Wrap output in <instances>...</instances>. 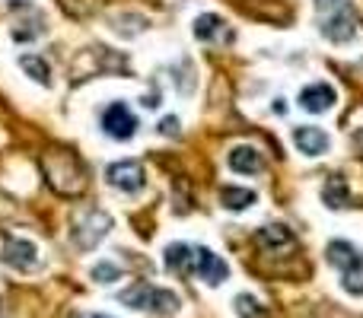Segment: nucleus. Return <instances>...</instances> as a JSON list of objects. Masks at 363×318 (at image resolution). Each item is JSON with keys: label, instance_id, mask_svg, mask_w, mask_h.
<instances>
[{"label": "nucleus", "instance_id": "nucleus-1", "mask_svg": "<svg viewBox=\"0 0 363 318\" xmlns=\"http://www.w3.org/2000/svg\"><path fill=\"white\" fill-rule=\"evenodd\" d=\"M42 172L48 178V185L64 198H77L86 188V172H83L80 159L70 150H51L42 157Z\"/></svg>", "mask_w": 363, "mask_h": 318}, {"label": "nucleus", "instance_id": "nucleus-2", "mask_svg": "<svg viewBox=\"0 0 363 318\" xmlns=\"http://www.w3.org/2000/svg\"><path fill=\"white\" fill-rule=\"evenodd\" d=\"M108 229H112V217H108L106 210H96V207L83 210L80 217L74 220V242H77V249H83V251L96 249V245L108 236Z\"/></svg>", "mask_w": 363, "mask_h": 318}, {"label": "nucleus", "instance_id": "nucleus-3", "mask_svg": "<svg viewBox=\"0 0 363 318\" xmlns=\"http://www.w3.org/2000/svg\"><path fill=\"white\" fill-rule=\"evenodd\" d=\"M106 181L112 188H118V191L134 194L144 188V166L138 159H118L112 166H106Z\"/></svg>", "mask_w": 363, "mask_h": 318}, {"label": "nucleus", "instance_id": "nucleus-4", "mask_svg": "<svg viewBox=\"0 0 363 318\" xmlns=\"http://www.w3.org/2000/svg\"><path fill=\"white\" fill-rule=\"evenodd\" d=\"M102 127H106L108 137L115 140H131L138 131V118L131 115V108L125 102H112V106L102 112Z\"/></svg>", "mask_w": 363, "mask_h": 318}, {"label": "nucleus", "instance_id": "nucleus-5", "mask_svg": "<svg viewBox=\"0 0 363 318\" xmlns=\"http://www.w3.org/2000/svg\"><path fill=\"white\" fill-rule=\"evenodd\" d=\"M194 271H198L201 280L211 283V287L223 283V280H226V274H230L226 261H223L220 255H213L211 249H194Z\"/></svg>", "mask_w": 363, "mask_h": 318}, {"label": "nucleus", "instance_id": "nucleus-6", "mask_svg": "<svg viewBox=\"0 0 363 318\" xmlns=\"http://www.w3.org/2000/svg\"><path fill=\"white\" fill-rule=\"evenodd\" d=\"M4 261L16 271H32L38 264V249L29 242V239H6Z\"/></svg>", "mask_w": 363, "mask_h": 318}, {"label": "nucleus", "instance_id": "nucleus-7", "mask_svg": "<svg viewBox=\"0 0 363 318\" xmlns=\"http://www.w3.org/2000/svg\"><path fill=\"white\" fill-rule=\"evenodd\" d=\"M300 106L306 108V112H325V108L335 106V89L325 86V83H313V86H306L300 93Z\"/></svg>", "mask_w": 363, "mask_h": 318}, {"label": "nucleus", "instance_id": "nucleus-8", "mask_svg": "<svg viewBox=\"0 0 363 318\" xmlns=\"http://www.w3.org/2000/svg\"><path fill=\"white\" fill-rule=\"evenodd\" d=\"M294 140H296V147H300V153H306V157H319V153L328 150L325 131H319V127H313V125L296 127V131H294Z\"/></svg>", "mask_w": 363, "mask_h": 318}, {"label": "nucleus", "instance_id": "nucleus-9", "mask_svg": "<svg viewBox=\"0 0 363 318\" xmlns=\"http://www.w3.org/2000/svg\"><path fill=\"white\" fill-rule=\"evenodd\" d=\"M328 264H335V268H341L345 274H354V271H360L363 268V258L354 251V245L351 242H332L328 245Z\"/></svg>", "mask_w": 363, "mask_h": 318}, {"label": "nucleus", "instance_id": "nucleus-10", "mask_svg": "<svg viewBox=\"0 0 363 318\" xmlns=\"http://www.w3.org/2000/svg\"><path fill=\"white\" fill-rule=\"evenodd\" d=\"M322 35L332 38V42H347V38L354 35V13H351V6H341L332 19H325Z\"/></svg>", "mask_w": 363, "mask_h": 318}, {"label": "nucleus", "instance_id": "nucleus-11", "mask_svg": "<svg viewBox=\"0 0 363 318\" xmlns=\"http://www.w3.org/2000/svg\"><path fill=\"white\" fill-rule=\"evenodd\" d=\"M230 169L239 175H258L264 169L262 153L252 150V147H236V150L230 153Z\"/></svg>", "mask_w": 363, "mask_h": 318}, {"label": "nucleus", "instance_id": "nucleus-12", "mask_svg": "<svg viewBox=\"0 0 363 318\" xmlns=\"http://www.w3.org/2000/svg\"><path fill=\"white\" fill-rule=\"evenodd\" d=\"M166 268L179 277H188L194 271V249H188V245H182V242L169 245V249H166Z\"/></svg>", "mask_w": 363, "mask_h": 318}, {"label": "nucleus", "instance_id": "nucleus-13", "mask_svg": "<svg viewBox=\"0 0 363 318\" xmlns=\"http://www.w3.org/2000/svg\"><path fill=\"white\" fill-rule=\"evenodd\" d=\"M220 204H223L226 210H245V207L255 204V191H249V188H236V185H226V188H220Z\"/></svg>", "mask_w": 363, "mask_h": 318}, {"label": "nucleus", "instance_id": "nucleus-14", "mask_svg": "<svg viewBox=\"0 0 363 318\" xmlns=\"http://www.w3.org/2000/svg\"><path fill=\"white\" fill-rule=\"evenodd\" d=\"M322 198H325V204L332 207V210H341V207L351 204V191H347L345 178H338V175H332V178L325 181V191H322Z\"/></svg>", "mask_w": 363, "mask_h": 318}, {"label": "nucleus", "instance_id": "nucleus-15", "mask_svg": "<svg viewBox=\"0 0 363 318\" xmlns=\"http://www.w3.org/2000/svg\"><path fill=\"white\" fill-rule=\"evenodd\" d=\"M147 309L157 315H176L179 312V296L172 293V290H160L153 287L150 290V302H147Z\"/></svg>", "mask_w": 363, "mask_h": 318}, {"label": "nucleus", "instance_id": "nucleus-16", "mask_svg": "<svg viewBox=\"0 0 363 318\" xmlns=\"http://www.w3.org/2000/svg\"><path fill=\"white\" fill-rule=\"evenodd\" d=\"M258 245H264V249H277V245H294V232L287 229V226H264V229H258Z\"/></svg>", "mask_w": 363, "mask_h": 318}, {"label": "nucleus", "instance_id": "nucleus-17", "mask_svg": "<svg viewBox=\"0 0 363 318\" xmlns=\"http://www.w3.org/2000/svg\"><path fill=\"white\" fill-rule=\"evenodd\" d=\"M19 67H23L26 74L32 76V80L42 83V86H48V83H51V70H48V64H45V57H38V55H23V57H19Z\"/></svg>", "mask_w": 363, "mask_h": 318}, {"label": "nucleus", "instance_id": "nucleus-18", "mask_svg": "<svg viewBox=\"0 0 363 318\" xmlns=\"http://www.w3.org/2000/svg\"><path fill=\"white\" fill-rule=\"evenodd\" d=\"M150 290H153L150 283H134V287H128L118 300L125 302L128 309H147V302H150Z\"/></svg>", "mask_w": 363, "mask_h": 318}, {"label": "nucleus", "instance_id": "nucleus-19", "mask_svg": "<svg viewBox=\"0 0 363 318\" xmlns=\"http://www.w3.org/2000/svg\"><path fill=\"white\" fill-rule=\"evenodd\" d=\"M220 25H223V19L213 16V13H204V16L194 19V35H198L201 42H211V38L220 32Z\"/></svg>", "mask_w": 363, "mask_h": 318}, {"label": "nucleus", "instance_id": "nucleus-20", "mask_svg": "<svg viewBox=\"0 0 363 318\" xmlns=\"http://www.w3.org/2000/svg\"><path fill=\"white\" fill-rule=\"evenodd\" d=\"M93 280L96 283H115V280H121V268H118V264H112V261L96 264V268H93Z\"/></svg>", "mask_w": 363, "mask_h": 318}, {"label": "nucleus", "instance_id": "nucleus-21", "mask_svg": "<svg viewBox=\"0 0 363 318\" xmlns=\"http://www.w3.org/2000/svg\"><path fill=\"white\" fill-rule=\"evenodd\" d=\"M236 312L242 318H258V315H262L255 309V300H252V296H236Z\"/></svg>", "mask_w": 363, "mask_h": 318}, {"label": "nucleus", "instance_id": "nucleus-22", "mask_svg": "<svg viewBox=\"0 0 363 318\" xmlns=\"http://www.w3.org/2000/svg\"><path fill=\"white\" fill-rule=\"evenodd\" d=\"M160 131H163V134H179V121H176V118L160 121Z\"/></svg>", "mask_w": 363, "mask_h": 318}, {"label": "nucleus", "instance_id": "nucleus-23", "mask_svg": "<svg viewBox=\"0 0 363 318\" xmlns=\"http://www.w3.org/2000/svg\"><path fill=\"white\" fill-rule=\"evenodd\" d=\"M354 144H357V147H360V153H363V127H360L357 134H354Z\"/></svg>", "mask_w": 363, "mask_h": 318}, {"label": "nucleus", "instance_id": "nucleus-24", "mask_svg": "<svg viewBox=\"0 0 363 318\" xmlns=\"http://www.w3.org/2000/svg\"><path fill=\"white\" fill-rule=\"evenodd\" d=\"M338 4V0H315V6H322V10H325V6H335Z\"/></svg>", "mask_w": 363, "mask_h": 318}, {"label": "nucleus", "instance_id": "nucleus-25", "mask_svg": "<svg viewBox=\"0 0 363 318\" xmlns=\"http://www.w3.org/2000/svg\"><path fill=\"white\" fill-rule=\"evenodd\" d=\"M93 318H106V315H93Z\"/></svg>", "mask_w": 363, "mask_h": 318}]
</instances>
